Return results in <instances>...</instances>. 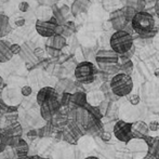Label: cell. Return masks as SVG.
<instances>
[{
    "mask_svg": "<svg viewBox=\"0 0 159 159\" xmlns=\"http://www.w3.org/2000/svg\"><path fill=\"white\" fill-rule=\"evenodd\" d=\"M95 62L100 70L106 73L107 75H117L120 73V55L111 49L98 50L95 54Z\"/></svg>",
    "mask_w": 159,
    "mask_h": 159,
    "instance_id": "obj_1",
    "label": "cell"
},
{
    "mask_svg": "<svg viewBox=\"0 0 159 159\" xmlns=\"http://www.w3.org/2000/svg\"><path fill=\"white\" fill-rule=\"evenodd\" d=\"M131 26L133 28V32L139 37L156 33L155 19L153 14L149 13L148 11H142V12L136 13L135 16L131 21Z\"/></svg>",
    "mask_w": 159,
    "mask_h": 159,
    "instance_id": "obj_2",
    "label": "cell"
},
{
    "mask_svg": "<svg viewBox=\"0 0 159 159\" xmlns=\"http://www.w3.org/2000/svg\"><path fill=\"white\" fill-rule=\"evenodd\" d=\"M109 46L113 51L119 55H125L134 47L133 35L126 30H118L111 36Z\"/></svg>",
    "mask_w": 159,
    "mask_h": 159,
    "instance_id": "obj_3",
    "label": "cell"
},
{
    "mask_svg": "<svg viewBox=\"0 0 159 159\" xmlns=\"http://www.w3.org/2000/svg\"><path fill=\"white\" fill-rule=\"evenodd\" d=\"M111 91L118 98L128 96L133 90V80L132 77L127 74L119 73L113 76L111 79Z\"/></svg>",
    "mask_w": 159,
    "mask_h": 159,
    "instance_id": "obj_4",
    "label": "cell"
},
{
    "mask_svg": "<svg viewBox=\"0 0 159 159\" xmlns=\"http://www.w3.org/2000/svg\"><path fill=\"white\" fill-rule=\"evenodd\" d=\"M75 77L78 82L82 84H90L98 76V68L92 62H80L75 68Z\"/></svg>",
    "mask_w": 159,
    "mask_h": 159,
    "instance_id": "obj_5",
    "label": "cell"
},
{
    "mask_svg": "<svg viewBox=\"0 0 159 159\" xmlns=\"http://www.w3.org/2000/svg\"><path fill=\"white\" fill-rule=\"evenodd\" d=\"M126 145L128 153L133 159H143L149 153V145L144 139L133 138Z\"/></svg>",
    "mask_w": 159,
    "mask_h": 159,
    "instance_id": "obj_6",
    "label": "cell"
},
{
    "mask_svg": "<svg viewBox=\"0 0 159 159\" xmlns=\"http://www.w3.org/2000/svg\"><path fill=\"white\" fill-rule=\"evenodd\" d=\"M113 134L119 142L128 144L133 136L132 132V122H128L126 120H118L113 127Z\"/></svg>",
    "mask_w": 159,
    "mask_h": 159,
    "instance_id": "obj_7",
    "label": "cell"
},
{
    "mask_svg": "<svg viewBox=\"0 0 159 159\" xmlns=\"http://www.w3.org/2000/svg\"><path fill=\"white\" fill-rule=\"evenodd\" d=\"M1 101L9 107H16L23 101L24 96L21 92V89L15 87H6L1 93Z\"/></svg>",
    "mask_w": 159,
    "mask_h": 159,
    "instance_id": "obj_8",
    "label": "cell"
},
{
    "mask_svg": "<svg viewBox=\"0 0 159 159\" xmlns=\"http://www.w3.org/2000/svg\"><path fill=\"white\" fill-rule=\"evenodd\" d=\"M74 121L82 128V129H91L94 127V118L93 115L84 107H78L73 111Z\"/></svg>",
    "mask_w": 159,
    "mask_h": 159,
    "instance_id": "obj_9",
    "label": "cell"
},
{
    "mask_svg": "<svg viewBox=\"0 0 159 159\" xmlns=\"http://www.w3.org/2000/svg\"><path fill=\"white\" fill-rule=\"evenodd\" d=\"M2 134L4 135L7 141V144L9 146L14 147V145L19 142L22 139V134H23V130L20 125L19 121L12 122V124H9L8 126L4 128Z\"/></svg>",
    "mask_w": 159,
    "mask_h": 159,
    "instance_id": "obj_10",
    "label": "cell"
},
{
    "mask_svg": "<svg viewBox=\"0 0 159 159\" xmlns=\"http://www.w3.org/2000/svg\"><path fill=\"white\" fill-rule=\"evenodd\" d=\"M60 107H61V103H60L59 98L48 101L40 105V115L46 121L52 120V118L59 113Z\"/></svg>",
    "mask_w": 159,
    "mask_h": 159,
    "instance_id": "obj_11",
    "label": "cell"
},
{
    "mask_svg": "<svg viewBox=\"0 0 159 159\" xmlns=\"http://www.w3.org/2000/svg\"><path fill=\"white\" fill-rule=\"evenodd\" d=\"M57 22L54 17L49 22H36V30L41 37L50 38L52 36L57 35Z\"/></svg>",
    "mask_w": 159,
    "mask_h": 159,
    "instance_id": "obj_12",
    "label": "cell"
},
{
    "mask_svg": "<svg viewBox=\"0 0 159 159\" xmlns=\"http://www.w3.org/2000/svg\"><path fill=\"white\" fill-rule=\"evenodd\" d=\"M109 22L111 24V27L115 32L118 30H125L128 24H130V22L127 20L126 15H125L122 9H118L111 13L109 15Z\"/></svg>",
    "mask_w": 159,
    "mask_h": 159,
    "instance_id": "obj_13",
    "label": "cell"
},
{
    "mask_svg": "<svg viewBox=\"0 0 159 159\" xmlns=\"http://www.w3.org/2000/svg\"><path fill=\"white\" fill-rule=\"evenodd\" d=\"M59 98V92L57 89L52 88V87H42L40 88V90L38 91L36 100H37L38 105H42L43 103L48 102L51 100H55Z\"/></svg>",
    "mask_w": 159,
    "mask_h": 159,
    "instance_id": "obj_14",
    "label": "cell"
},
{
    "mask_svg": "<svg viewBox=\"0 0 159 159\" xmlns=\"http://www.w3.org/2000/svg\"><path fill=\"white\" fill-rule=\"evenodd\" d=\"M91 6V0H74L70 7V13L74 16L86 13Z\"/></svg>",
    "mask_w": 159,
    "mask_h": 159,
    "instance_id": "obj_15",
    "label": "cell"
},
{
    "mask_svg": "<svg viewBox=\"0 0 159 159\" xmlns=\"http://www.w3.org/2000/svg\"><path fill=\"white\" fill-rule=\"evenodd\" d=\"M132 132H133V136L138 139H144L149 134V128L146 122L139 120L132 124Z\"/></svg>",
    "mask_w": 159,
    "mask_h": 159,
    "instance_id": "obj_16",
    "label": "cell"
},
{
    "mask_svg": "<svg viewBox=\"0 0 159 159\" xmlns=\"http://www.w3.org/2000/svg\"><path fill=\"white\" fill-rule=\"evenodd\" d=\"M66 44V38L63 37L62 35H54L52 37L48 38V40H47V47L48 48H52L59 51H61L62 49L65 48Z\"/></svg>",
    "mask_w": 159,
    "mask_h": 159,
    "instance_id": "obj_17",
    "label": "cell"
},
{
    "mask_svg": "<svg viewBox=\"0 0 159 159\" xmlns=\"http://www.w3.org/2000/svg\"><path fill=\"white\" fill-rule=\"evenodd\" d=\"M13 57L11 52V43L6 40H0V63H7Z\"/></svg>",
    "mask_w": 159,
    "mask_h": 159,
    "instance_id": "obj_18",
    "label": "cell"
},
{
    "mask_svg": "<svg viewBox=\"0 0 159 159\" xmlns=\"http://www.w3.org/2000/svg\"><path fill=\"white\" fill-rule=\"evenodd\" d=\"M36 17H37V21H40V22L51 21L53 17L52 8H51V7L40 6L39 8L36 10Z\"/></svg>",
    "mask_w": 159,
    "mask_h": 159,
    "instance_id": "obj_19",
    "label": "cell"
},
{
    "mask_svg": "<svg viewBox=\"0 0 159 159\" xmlns=\"http://www.w3.org/2000/svg\"><path fill=\"white\" fill-rule=\"evenodd\" d=\"M76 30L75 23L74 22H66L63 25H57V35H62L63 37L67 38L71 36Z\"/></svg>",
    "mask_w": 159,
    "mask_h": 159,
    "instance_id": "obj_20",
    "label": "cell"
},
{
    "mask_svg": "<svg viewBox=\"0 0 159 159\" xmlns=\"http://www.w3.org/2000/svg\"><path fill=\"white\" fill-rule=\"evenodd\" d=\"M88 103L87 101V94L84 92H76L71 94L70 104L75 105V108L78 107H84V105Z\"/></svg>",
    "mask_w": 159,
    "mask_h": 159,
    "instance_id": "obj_21",
    "label": "cell"
},
{
    "mask_svg": "<svg viewBox=\"0 0 159 159\" xmlns=\"http://www.w3.org/2000/svg\"><path fill=\"white\" fill-rule=\"evenodd\" d=\"M12 30V26L10 24V20L6 14H0V38L7 36Z\"/></svg>",
    "mask_w": 159,
    "mask_h": 159,
    "instance_id": "obj_22",
    "label": "cell"
},
{
    "mask_svg": "<svg viewBox=\"0 0 159 159\" xmlns=\"http://www.w3.org/2000/svg\"><path fill=\"white\" fill-rule=\"evenodd\" d=\"M13 148H14L16 155L19 156V157H21V158L26 157V156H27V154H28V152H30V146H28L27 142H26V141H24L23 139H21V140H20L19 142L14 145V147H13Z\"/></svg>",
    "mask_w": 159,
    "mask_h": 159,
    "instance_id": "obj_23",
    "label": "cell"
},
{
    "mask_svg": "<svg viewBox=\"0 0 159 159\" xmlns=\"http://www.w3.org/2000/svg\"><path fill=\"white\" fill-rule=\"evenodd\" d=\"M120 73H124V74H127V75L131 76V73L133 70V62L132 60L130 59H127L125 57H120Z\"/></svg>",
    "mask_w": 159,
    "mask_h": 159,
    "instance_id": "obj_24",
    "label": "cell"
},
{
    "mask_svg": "<svg viewBox=\"0 0 159 159\" xmlns=\"http://www.w3.org/2000/svg\"><path fill=\"white\" fill-rule=\"evenodd\" d=\"M87 101L92 107H98L103 102V94L100 92H91L87 94Z\"/></svg>",
    "mask_w": 159,
    "mask_h": 159,
    "instance_id": "obj_25",
    "label": "cell"
},
{
    "mask_svg": "<svg viewBox=\"0 0 159 159\" xmlns=\"http://www.w3.org/2000/svg\"><path fill=\"white\" fill-rule=\"evenodd\" d=\"M52 121L54 126H59V127L67 126V125H68V120H67L66 116H64L63 114H59V113L52 118Z\"/></svg>",
    "mask_w": 159,
    "mask_h": 159,
    "instance_id": "obj_26",
    "label": "cell"
},
{
    "mask_svg": "<svg viewBox=\"0 0 159 159\" xmlns=\"http://www.w3.org/2000/svg\"><path fill=\"white\" fill-rule=\"evenodd\" d=\"M122 11H124L127 20L130 22V23H131L132 19L135 16L136 13H138V10H136L135 8H133V7H130V6H125L124 8H122Z\"/></svg>",
    "mask_w": 159,
    "mask_h": 159,
    "instance_id": "obj_27",
    "label": "cell"
},
{
    "mask_svg": "<svg viewBox=\"0 0 159 159\" xmlns=\"http://www.w3.org/2000/svg\"><path fill=\"white\" fill-rule=\"evenodd\" d=\"M4 118L9 124H12V122L17 121V118H19V114L16 111H10V113L4 114Z\"/></svg>",
    "mask_w": 159,
    "mask_h": 159,
    "instance_id": "obj_28",
    "label": "cell"
},
{
    "mask_svg": "<svg viewBox=\"0 0 159 159\" xmlns=\"http://www.w3.org/2000/svg\"><path fill=\"white\" fill-rule=\"evenodd\" d=\"M128 101L130 102V104L133 105V106H136V105L140 104L141 102V98L139 96V94H133V93H131V94H129L127 96Z\"/></svg>",
    "mask_w": 159,
    "mask_h": 159,
    "instance_id": "obj_29",
    "label": "cell"
},
{
    "mask_svg": "<svg viewBox=\"0 0 159 159\" xmlns=\"http://www.w3.org/2000/svg\"><path fill=\"white\" fill-rule=\"evenodd\" d=\"M148 128L151 132H157V133H159V120H152L148 124Z\"/></svg>",
    "mask_w": 159,
    "mask_h": 159,
    "instance_id": "obj_30",
    "label": "cell"
},
{
    "mask_svg": "<svg viewBox=\"0 0 159 159\" xmlns=\"http://www.w3.org/2000/svg\"><path fill=\"white\" fill-rule=\"evenodd\" d=\"M21 92H22V94H23L24 98H28V96L32 95L33 88L30 86H24L21 88Z\"/></svg>",
    "mask_w": 159,
    "mask_h": 159,
    "instance_id": "obj_31",
    "label": "cell"
},
{
    "mask_svg": "<svg viewBox=\"0 0 159 159\" xmlns=\"http://www.w3.org/2000/svg\"><path fill=\"white\" fill-rule=\"evenodd\" d=\"M59 1V0H38L40 6H46V7H51L55 6V3Z\"/></svg>",
    "mask_w": 159,
    "mask_h": 159,
    "instance_id": "obj_32",
    "label": "cell"
},
{
    "mask_svg": "<svg viewBox=\"0 0 159 159\" xmlns=\"http://www.w3.org/2000/svg\"><path fill=\"white\" fill-rule=\"evenodd\" d=\"M19 10L23 13L27 12V11L30 10V3H28L27 1H21L19 3Z\"/></svg>",
    "mask_w": 159,
    "mask_h": 159,
    "instance_id": "obj_33",
    "label": "cell"
},
{
    "mask_svg": "<svg viewBox=\"0 0 159 159\" xmlns=\"http://www.w3.org/2000/svg\"><path fill=\"white\" fill-rule=\"evenodd\" d=\"M7 146H8V144H7L6 138H4L3 134L0 133V154H1L2 152H4V149H6Z\"/></svg>",
    "mask_w": 159,
    "mask_h": 159,
    "instance_id": "obj_34",
    "label": "cell"
},
{
    "mask_svg": "<svg viewBox=\"0 0 159 159\" xmlns=\"http://www.w3.org/2000/svg\"><path fill=\"white\" fill-rule=\"evenodd\" d=\"M21 51H22V47L20 46V44H17V43L11 44V52L13 53V55L19 54V53H21Z\"/></svg>",
    "mask_w": 159,
    "mask_h": 159,
    "instance_id": "obj_35",
    "label": "cell"
},
{
    "mask_svg": "<svg viewBox=\"0 0 159 159\" xmlns=\"http://www.w3.org/2000/svg\"><path fill=\"white\" fill-rule=\"evenodd\" d=\"M60 9H61L62 14H63L65 17H66L67 14H68V13L70 12V8H69L68 6H66V4H63L62 7H60Z\"/></svg>",
    "mask_w": 159,
    "mask_h": 159,
    "instance_id": "obj_36",
    "label": "cell"
},
{
    "mask_svg": "<svg viewBox=\"0 0 159 159\" xmlns=\"http://www.w3.org/2000/svg\"><path fill=\"white\" fill-rule=\"evenodd\" d=\"M26 23L25 19H22V17H20V19H16L14 21V25L15 27H22V26H24Z\"/></svg>",
    "mask_w": 159,
    "mask_h": 159,
    "instance_id": "obj_37",
    "label": "cell"
},
{
    "mask_svg": "<svg viewBox=\"0 0 159 159\" xmlns=\"http://www.w3.org/2000/svg\"><path fill=\"white\" fill-rule=\"evenodd\" d=\"M34 54L37 57H42L44 55V50L42 48H36L35 50H34Z\"/></svg>",
    "mask_w": 159,
    "mask_h": 159,
    "instance_id": "obj_38",
    "label": "cell"
},
{
    "mask_svg": "<svg viewBox=\"0 0 159 159\" xmlns=\"http://www.w3.org/2000/svg\"><path fill=\"white\" fill-rule=\"evenodd\" d=\"M47 50H48V53L51 55V57H57V55L60 54V51L59 50H55V49L48 48V47H47Z\"/></svg>",
    "mask_w": 159,
    "mask_h": 159,
    "instance_id": "obj_39",
    "label": "cell"
},
{
    "mask_svg": "<svg viewBox=\"0 0 159 159\" xmlns=\"http://www.w3.org/2000/svg\"><path fill=\"white\" fill-rule=\"evenodd\" d=\"M6 88V86H4V81L3 79H2V77L0 76V95H1L2 91H3V89Z\"/></svg>",
    "mask_w": 159,
    "mask_h": 159,
    "instance_id": "obj_40",
    "label": "cell"
},
{
    "mask_svg": "<svg viewBox=\"0 0 159 159\" xmlns=\"http://www.w3.org/2000/svg\"><path fill=\"white\" fill-rule=\"evenodd\" d=\"M101 136H102V139H103L104 141H108L109 139H111V134H109L108 132H106V133L104 132V133L101 134Z\"/></svg>",
    "mask_w": 159,
    "mask_h": 159,
    "instance_id": "obj_41",
    "label": "cell"
},
{
    "mask_svg": "<svg viewBox=\"0 0 159 159\" xmlns=\"http://www.w3.org/2000/svg\"><path fill=\"white\" fill-rule=\"evenodd\" d=\"M84 159H100V158L96 157V156H88V157H86Z\"/></svg>",
    "mask_w": 159,
    "mask_h": 159,
    "instance_id": "obj_42",
    "label": "cell"
},
{
    "mask_svg": "<svg viewBox=\"0 0 159 159\" xmlns=\"http://www.w3.org/2000/svg\"><path fill=\"white\" fill-rule=\"evenodd\" d=\"M155 76L157 78H159V69H156V70H155Z\"/></svg>",
    "mask_w": 159,
    "mask_h": 159,
    "instance_id": "obj_43",
    "label": "cell"
},
{
    "mask_svg": "<svg viewBox=\"0 0 159 159\" xmlns=\"http://www.w3.org/2000/svg\"><path fill=\"white\" fill-rule=\"evenodd\" d=\"M9 1H10V0H0V2H1V3H8Z\"/></svg>",
    "mask_w": 159,
    "mask_h": 159,
    "instance_id": "obj_44",
    "label": "cell"
},
{
    "mask_svg": "<svg viewBox=\"0 0 159 159\" xmlns=\"http://www.w3.org/2000/svg\"><path fill=\"white\" fill-rule=\"evenodd\" d=\"M1 102H2V101H1V98H0V104H1Z\"/></svg>",
    "mask_w": 159,
    "mask_h": 159,
    "instance_id": "obj_45",
    "label": "cell"
},
{
    "mask_svg": "<svg viewBox=\"0 0 159 159\" xmlns=\"http://www.w3.org/2000/svg\"><path fill=\"white\" fill-rule=\"evenodd\" d=\"M157 14H158V16H159V13H157Z\"/></svg>",
    "mask_w": 159,
    "mask_h": 159,
    "instance_id": "obj_46",
    "label": "cell"
}]
</instances>
